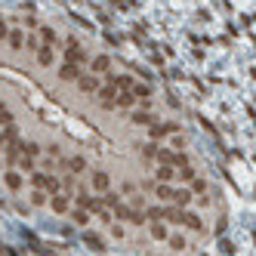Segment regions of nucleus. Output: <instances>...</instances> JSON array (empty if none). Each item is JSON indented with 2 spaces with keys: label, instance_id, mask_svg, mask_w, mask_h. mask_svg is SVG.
I'll return each mask as SVG.
<instances>
[{
  "label": "nucleus",
  "instance_id": "obj_1",
  "mask_svg": "<svg viewBox=\"0 0 256 256\" xmlns=\"http://www.w3.org/2000/svg\"><path fill=\"white\" fill-rule=\"evenodd\" d=\"M111 219H121V223H130V225H142L145 223V213L136 210V207H127V204H118L114 207Z\"/></svg>",
  "mask_w": 256,
  "mask_h": 256
},
{
  "label": "nucleus",
  "instance_id": "obj_2",
  "mask_svg": "<svg viewBox=\"0 0 256 256\" xmlns=\"http://www.w3.org/2000/svg\"><path fill=\"white\" fill-rule=\"evenodd\" d=\"M65 62L68 65H80V62H87V53L80 50L74 40H68V46H65Z\"/></svg>",
  "mask_w": 256,
  "mask_h": 256
},
{
  "label": "nucleus",
  "instance_id": "obj_3",
  "mask_svg": "<svg viewBox=\"0 0 256 256\" xmlns=\"http://www.w3.org/2000/svg\"><path fill=\"white\" fill-rule=\"evenodd\" d=\"M77 210H93V213H99L102 204H99V197H93V194H77Z\"/></svg>",
  "mask_w": 256,
  "mask_h": 256
},
{
  "label": "nucleus",
  "instance_id": "obj_4",
  "mask_svg": "<svg viewBox=\"0 0 256 256\" xmlns=\"http://www.w3.org/2000/svg\"><path fill=\"white\" fill-rule=\"evenodd\" d=\"M77 90L80 93H96L99 90V77L96 74H80L77 77Z\"/></svg>",
  "mask_w": 256,
  "mask_h": 256
},
{
  "label": "nucleus",
  "instance_id": "obj_5",
  "mask_svg": "<svg viewBox=\"0 0 256 256\" xmlns=\"http://www.w3.org/2000/svg\"><path fill=\"white\" fill-rule=\"evenodd\" d=\"M173 130H176V124H173V121H164V124H151V127H148L151 139H160V136H167V133H173Z\"/></svg>",
  "mask_w": 256,
  "mask_h": 256
},
{
  "label": "nucleus",
  "instance_id": "obj_6",
  "mask_svg": "<svg viewBox=\"0 0 256 256\" xmlns=\"http://www.w3.org/2000/svg\"><path fill=\"white\" fill-rule=\"evenodd\" d=\"M114 105L118 108H133L136 105V96L130 90H118V96H114Z\"/></svg>",
  "mask_w": 256,
  "mask_h": 256
},
{
  "label": "nucleus",
  "instance_id": "obj_7",
  "mask_svg": "<svg viewBox=\"0 0 256 256\" xmlns=\"http://www.w3.org/2000/svg\"><path fill=\"white\" fill-rule=\"evenodd\" d=\"M173 204H176L179 210H182V207H189L192 204V192L189 189H173Z\"/></svg>",
  "mask_w": 256,
  "mask_h": 256
},
{
  "label": "nucleus",
  "instance_id": "obj_8",
  "mask_svg": "<svg viewBox=\"0 0 256 256\" xmlns=\"http://www.w3.org/2000/svg\"><path fill=\"white\" fill-rule=\"evenodd\" d=\"M108 185H111V179H108V173H105V170H99L96 176H93V189H96V192L105 194V192H108Z\"/></svg>",
  "mask_w": 256,
  "mask_h": 256
},
{
  "label": "nucleus",
  "instance_id": "obj_9",
  "mask_svg": "<svg viewBox=\"0 0 256 256\" xmlns=\"http://www.w3.org/2000/svg\"><path fill=\"white\" fill-rule=\"evenodd\" d=\"M53 210L56 213H68V207H71V197H68V194H53Z\"/></svg>",
  "mask_w": 256,
  "mask_h": 256
},
{
  "label": "nucleus",
  "instance_id": "obj_10",
  "mask_svg": "<svg viewBox=\"0 0 256 256\" xmlns=\"http://www.w3.org/2000/svg\"><path fill=\"white\" fill-rule=\"evenodd\" d=\"M77 77H80V68H77V65H68V62H65V65L59 68V80H68V84H71V80H77Z\"/></svg>",
  "mask_w": 256,
  "mask_h": 256
},
{
  "label": "nucleus",
  "instance_id": "obj_11",
  "mask_svg": "<svg viewBox=\"0 0 256 256\" xmlns=\"http://www.w3.org/2000/svg\"><path fill=\"white\" fill-rule=\"evenodd\" d=\"M99 99L102 102H111V105H114V96H118V87H111V84H99Z\"/></svg>",
  "mask_w": 256,
  "mask_h": 256
},
{
  "label": "nucleus",
  "instance_id": "obj_12",
  "mask_svg": "<svg viewBox=\"0 0 256 256\" xmlns=\"http://www.w3.org/2000/svg\"><path fill=\"white\" fill-rule=\"evenodd\" d=\"M155 194H158V201H164V204H173V185H155Z\"/></svg>",
  "mask_w": 256,
  "mask_h": 256
},
{
  "label": "nucleus",
  "instance_id": "obj_13",
  "mask_svg": "<svg viewBox=\"0 0 256 256\" xmlns=\"http://www.w3.org/2000/svg\"><path fill=\"white\" fill-rule=\"evenodd\" d=\"M155 158L160 160V167H173V158H176V151H173V148H158Z\"/></svg>",
  "mask_w": 256,
  "mask_h": 256
},
{
  "label": "nucleus",
  "instance_id": "obj_14",
  "mask_svg": "<svg viewBox=\"0 0 256 256\" xmlns=\"http://www.w3.org/2000/svg\"><path fill=\"white\" fill-rule=\"evenodd\" d=\"M173 176H176V167H158V182L160 185H170Z\"/></svg>",
  "mask_w": 256,
  "mask_h": 256
},
{
  "label": "nucleus",
  "instance_id": "obj_15",
  "mask_svg": "<svg viewBox=\"0 0 256 256\" xmlns=\"http://www.w3.org/2000/svg\"><path fill=\"white\" fill-rule=\"evenodd\" d=\"M108 65H111V59H108V56H96V59L90 62V68H93V71H96V74L108 71Z\"/></svg>",
  "mask_w": 256,
  "mask_h": 256
},
{
  "label": "nucleus",
  "instance_id": "obj_16",
  "mask_svg": "<svg viewBox=\"0 0 256 256\" xmlns=\"http://www.w3.org/2000/svg\"><path fill=\"white\" fill-rule=\"evenodd\" d=\"M99 204H102V210H105V207H118L121 204V194L118 192H105V194L99 197Z\"/></svg>",
  "mask_w": 256,
  "mask_h": 256
},
{
  "label": "nucleus",
  "instance_id": "obj_17",
  "mask_svg": "<svg viewBox=\"0 0 256 256\" xmlns=\"http://www.w3.org/2000/svg\"><path fill=\"white\" fill-rule=\"evenodd\" d=\"M34 53H37V62L40 65H53V46H37Z\"/></svg>",
  "mask_w": 256,
  "mask_h": 256
},
{
  "label": "nucleus",
  "instance_id": "obj_18",
  "mask_svg": "<svg viewBox=\"0 0 256 256\" xmlns=\"http://www.w3.org/2000/svg\"><path fill=\"white\" fill-rule=\"evenodd\" d=\"M130 93H133L136 99H142V102H148V99H151V87H148V84H133V90H130Z\"/></svg>",
  "mask_w": 256,
  "mask_h": 256
},
{
  "label": "nucleus",
  "instance_id": "obj_19",
  "mask_svg": "<svg viewBox=\"0 0 256 256\" xmlns=\"http://www.w3.org/2000/svg\"><path fill=\"white\" fill-rule=\"evenodd\" d=\"M3 182H6L13 192H19V189H22V176H19V173H13V170H6V173H3Z\"/></svg>",
  "mask_w": 256,
  "mask_h": 256
},
{
  "label": "nucleus",
  "instance_id": "obj_20",
  "mask_svg": "<svg viewBox=\"0 0 256 256\" xmlns=\"http://www.w3.org/2000/svg\"><path fill=\"white\" fill-rule=\"evenodd\" d=\"M6 40H9V46H13V50H22V46H25V34H22V31H9Z\"/></svg>",
  "mask_w": 256,
  "mask_h": 256
},
{
  "label": "nucleus",
  "instance_id": "obj_21",
  "mask_svg": "<svg viewBox=\"0 0 256 256\" xmlns=\"http://www.w3.org/2000/svg\"><path fill=\"white\" fill-rule=\"evenodd\" d=\"M19 148H22V155H25V158H37L40 155V145L37 142H19Z\"/></svg>",
  "mask_w": 256,
  "mask_h": 256
},
{
  "label": "nucleus",
  "instance_id": "obj_22",
  "mask_svg": "<svg viewBox=\"0 0 256 256\" xmlns=\"http://www.w3.org/2000/svg\"><path fill=\"white\" fill-rule=\"evenodd\" d=\"M133 124H139V127H151V124H155V118H151L148 111H133Z\"/></svg>",
  "mask_w": 256,
  "mask_h": 256
},
{
  "label": "nucleus",
  "instance_id": "obj_23",
  "mask_svg": "<svg viewBox=\"0 0 256 256\" xmlns=\"http://www.w3.org/2000/svg\"><path fill=\"white\" fill-rule=\"evenodd\" d=\"M59 189H62V182H59V179H56L53 173H50V176H46V185H43V192H46V194H59Z\"/></svg>",
  "mask_w": 256,
  "mask_h": 256
},
{
  "label": "nucleus",
  "instance_id": "obj_24",
  "mask_svg": "<svg viewBox=\"0 0 256 256\" xmlns=\"http://www.w3.org/2000/svg\"><path fill=\"white\" fill-rule=\"evenodd\" d=\"M65 167L71 170V173H84L87 170V160L84 158H71V160H65Z\"/></svg>",
  "mask_w": 256,
  "mask_h": 256
},
{
  "label": "nucleus",
  "instance_id": "obj_25",
  "mask_svg": "<svg viewBox=\"0 0 256 256\" xmlns=\"http://www.w3.org/2000/svg\"><path fill=\"white\" fill-rule=\"evenodd\" d=\"M182 225H189L194 231H201V216H194V213H182Z\"/></svg>",
  "mask_w": 256,
  "mask_h": 256
},
{
  "label": "nucleus",
  "instance_id": "obj_26",
  "mask_svg": "<svg viewBox=\"0 0 256 256\" xmlns=\"http://www.w3.org/2000/svg\"><path fill=\"white\" fill-rule=\"evenodd\" d=\"M19 155H22L19 142H9V145H6V160H9V164H16V160H19Z\"/></svg>",
  "mask_w": 256,
  "mask_h": 256
},
{
  "label": "nucleus",
  "instance_id": "obj_27",
  "mask_svg": "<svg viewBox=\"0 0 256 256\" xmlns=\"http://www.w3.org/2000/svg\"><path fill=\"white\" fill-rule=\"evenodd\" d=\"M145 219H151V223H160V219H164V207H148V210H145Z\"/></svg>",
  "mask_w": 256,
  "mask_h": 256
},
{
  "label": "nucleus",
  "instance_id": "obj_28",
  "mask_svg": "<svg viewBox=\"0 0 256 256\" xmlns=\"http://www.w3.org/2000/svg\"><path fill=\"white\" fill-rule=\"evenodd\" d=\"M151 238L164 241V238H167V225H164V223H151Z\"/></svg>",
  "mask_w": 256,
  "mask_h": 256
},
{
  "label": "nucleus",
  "instance_id": "obj_29",
  "mask_svg": "<svg viewBox=\"0 0 256 256\" xmlns=\"http://www.w3.org/2000/svg\"><path fill=\"white\" fill-rule=\"evenodd\" d=\"M56 40V31L53 28H40V46H50Z\"/></svg>",
  "mask_w": 256,
  "mask_h": 256
},
{
  "label": "nucleus",
  "instance_id": "obj_30",
  "mask_svg": "<svg viewBox=\"0 0 256 256\" xmlns=\"http://www.w3.org/2000/svg\"><path fill=\"white\" fill-rule=\"evenodd\" d=\"M71 219L77 225H90V213L87 210H71Z\"/></svg>",
  "mask_w": 256,
  "mask_h": 256
},
{
  "label": "nucleus",
  "instance_id": "obj_31",
  "mask_svg": "<svg viewBox=\"0 0 256 256\" xmlns=\"http://www.w3.org/2000/svg\"><path fill=\"white\" fill-rule=\"evenodd\" d=\"M46 176H50V173H40V170H34V173H31V182H34V185H37V189L43 192V185H46Z\"/></svg>",
  "mask_w": 256,
  "mask_h": 256
},
{
  "label": "nucleus",
  "instance_id": "obj_32",
  "mask_svg": "<svg viewBox=\"0 0 256 256\" xmlns=\"http://www.w3.org/2000/svg\"><path fill=\"white\" fill-rule=\"evenodd\" d=\"M31 204H34V207H43V204H46V192H40V189L31 192Z\"/></svg>",
  "mask_w": 256,
  "mask_h": 256
},
{
  "label": "nucleus",
  "instance_id": "obj_33",
  "mask_svg": "<svg viewBox=\"0 0 256 256\" xmlns=\"http://www.w3.org/2000/svg\"><path fill=\"white\" fill-rule=\"evenodd\" d=\"M142 155H145V158H155V155H158V145H155V142L142 145Z\"/></svg>",
  "mask_w": 256,
  "mask_h": 256
},
{
  "label": "nucleus",
  "instance_id": "obj_34",
  "mask_svg": "<svg viewBox=\"0 0 256 256\" xmlns=\"http://www.w3.org/2000/svg\"><path fill=\"white\" fill-rule=\"evenodd\" d=\"M192 189H194L197 194H204V192H207V182H204V179H192Z\"/></svg>",
  "mask_w": 256,
  "mask_h": 256
},
{
  "label": "nucleus",
  "instance_id": "obj_35",
  "mask_svg": "<svg viewBox=\"0 0 256 256\" xmlns=\"http://www.w3.org/2000/svg\"><path fill=\"white\" fill-rule=\"evenodd\" d=\"M176 173H179V176H182V179H189V182L194 179V170H192V167H179Z\"/></svg>",
  "mask_w": 256,
  "mask_h": 256
},
{
  "label": "nucleus",
  "instance_id": "obj_36",
  "mask_svg": "<svg viewBox=\"0 0 256 256\" xmlns=\"http://www.w3.org/2000/svg\"><path fill=\"white\" fill-rule=\"evenodd\" d=\"M167 238H170V244H173V247H176V250H182V247H185V241H182L179 235H167Z\"/></svg>",
  "mask_w": 256,
  "mask_h": 256
},
{
  "label": "nucleus",
  "instance_id": "obj_37",
  "mask_svg": "<svg viewBox=\"0 0 256 256\" xmlns=\"http://www.w3.org/2000/svg\"><path fill=\"white\" fill-rule=\"evenodd\" d=\"M19 167H22V170H31V173H34V160H31V158H22V160H19Z\"/></svg>",
  "mask_w": 256,
  "mask_h": 256
},
{
  "label": "nucleus",
  "instance_id": "obj_38",
  "mask_svg": "<svg viewBox=\"0 0 256 256\" xmlns=\"http://www.w3.org/2000/svg\"><path fill=\"white\" fill-rule=\"evenodd\" d=\"M84 241H87V244H90V247H96V250H99V247H102V241H99V238H96V235H87V238H84Z\"/></svg>",
  "mask_w": 256,
  "mask_h": 256
},
{
  "label": "nucleus",
  "instance_id": "obj_39",
  "mask_svg": "<svg viewBox=\"0 0 256 256\" xmlns=\"http://www.w3.org/2000/svg\"><path fill=\"white\" fill-rule=\"evenodd\" d=\"M9 121H13V114H9L6 108H0V127H3V124H9Z\"/></svg>",
  "mask_w": 256,
  "mask_h": 256
},
{
  "label": "nucleus",
  "instance_id": "obj_40",
  "mask_svg": "<svg viewBox=\"0 0 256 256\" xmlns=\"http://www.w3.org/2000/svg\"><path fill=\"white\" fill-rule=\"evenodd\" d=\"M6 34H9V25H6V22H3V19H0V40H3V37H6Z\"/></svg>",
  "mask_w": 256,
  "mask_h": 256
},
{
  "label": "nucleus",
  "instance_id": "obj_41",
  "mask_svg": "<svg viewBox=\"0 0 256 256\" xmlns=\"http://www.w3.org/2000/svg\"><path fill=\"white\" fill-rule=\"evenodd\" d=\"M3 145H6V139H3V136H0V148H3Z\"/></svg>",
  "mask_w": 256,
  "mask_h": 256
}]
</instances>
